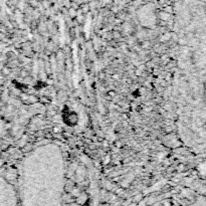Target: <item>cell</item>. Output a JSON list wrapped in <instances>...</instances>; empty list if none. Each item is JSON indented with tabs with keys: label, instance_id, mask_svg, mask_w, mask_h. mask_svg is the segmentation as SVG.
Here are the masks:
<instances>
[{
	"label": "cell",
	"instance_id": "cell-1",
	"mask_svg": "<svg viewBox=\"0 0 206 206\" xmlns=\"http://www.w3.org/2000/svg\"><path fill=\"white\" fill-rule=\"evenodd\" d=\"M190 206H206V197L204 198H199L196 200L194 203H192Z\"/></svg>",
	"mask_w": 206,
	"mask_h": 206
}]
</instances>
